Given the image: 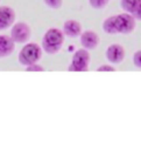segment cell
<instances>
[{"label":"cell","mask_w":141,"mask_h":150,"mask_svg":"<svg viewBox=\"0 0 141 150\" xmlns=\"http://www.w3.org/2000/svg\"><path fill=\"white\" fill-rule=\"evenodd\" d=\"M136 27V20L128 13H119L111 15L103 21V30L110 35H127L131 34Z\"/></svg>","instance_id":"6da1fadb"},{"label":"cell","mask_w":141,"mask_h":150,"mask_svg":"<svg viewBox=\"0 0 141 150\" xmlns=\"http://www.w3.org/2000/svg\"><path fill=\"white\" fill-rule=\"evenodd\" d=\"M64 36L65 35L62 29L56 28V27L49 28L42 38L41 47L43 52L49 55L57 54L64 45Z\"/></svg>","instance_id":"7a4b0ae2"},{"label":"cell","mask_w":141,"mask_h":150,"mask_svg":"<svg viewBox=\"0 0 141 150\" xmlns=\"http://www.w3.org/2000/svg\"><path fill=\"white\" fill-rule=\"evenodd\" d=\"M42 54H43V49L38 43L28 42V43H24V46L20 49L17 60L20 64L28 67L30 64L38 63V61L42 57Z\"/></svg>","instance_id":"3957f363"},{"label":"cell","mask_w":141,"mask_h":150,"mask_svg":"<svg viewBox=\"0 0 141 150\" xmlns=\"http://www.w3.org/2000/svg\"><path fill=\"white\" fill-rule=\"evenodd\" d=\"M90 60H91V56H90L89 50L85 48H79L72 55L71 62L68 67V70H70V71H86V70H89Z\"/></svg>","instance_id":"277c9868"},{"label":"cell","mask_w":141,"mask_h":150,"mask_svg":"<svg viewBox=\"0 0 141 150\" xmlns=\"http://www.w3.org/2000/svg\"><path fill=\"white\" fill-rule=\"evenodd\" d=\"M12 40L15 43H27L31 36V28L27 22L17 21L10 27V35Z\"/></svg>","instance_id":"5b68a950"},{"label":"cell","mask_w":141,"mask_h":150,"mask_svg":"<svg viewBox=\"0 0 141 150\" xmlns=\"http://www.w3.org/2000/svg\"><path fill=\"white\" fill-rule=\"evenodd\" d=\"M105 56H106V60L111 64H119L124 61V59L126 56V50L121 45L112 43L106 48Z\"/></svg>","instance_id":"8992f818"},{"label":"cell","mask_w":141,"mask_h":150,"mask_svg":"<svg viewBox=\"0 0 141 150\" xmlns=\"http://www.w3.org/2000/svg\"><path fill=\"white\" fill-rule=\"evenodd\" d=\"M16 13L10 6H0V30L10 28L15 22Z\"/></svg>","instance_id":"52a82bcc"},{"label":"cell","mask_w":141,"mask_h":150,"mask_svg":"<svg viewBox=\"0 0 141 150\" xmlns=\"http://www.w3.org/2000/svg\"><path fill=\"white\" fill-rule=\"evenodd\" d=\"M79 41H80V45L83 48H85L87 50H92V49L97 48L100 39L94 30L87 29V30L82 32V34L79 35Z\"/></svg>","instance_id":"ba28073f"},{"label":"cell","mask_w":141,"mask_h":150,"mask_svg":"<svg viewBox=\"0 0 141 150\" xmlns=\"http://www.w3.org/2000/svg\"><path fill=\"white\" fill-rule=\"evenodd\" d=\"M120 7L136 21H141V0H120Z\"/></svg>","instance_id":"9c48e42d"},{"label":"cell","mask_w":141,"mask_h":150,"mask_svg":"<svg viewBox=\"0 0 141 150\" xmlns=\"http://www.w3.org/2000/svg\"><path fill=\"white\" fill-rule=\"evenodd\" d=\"M62 30L64 33L65 36L69 38H77L82 34L83 29H82V25L79 23V21L73 20V19H69L63 23Z\"/></svg>","instance_id":"30bf717a"},{"label":"cell","mask_w":141,"mask_h":150,"mask_svg":"<svg viewBox=\"0 0 141 150\" xmlns=\"http://www.w3.org/2000/svg\"><path fill=\"white\" fill-rule=\"evenodd\" d=\"M15 50V42L10 36L0 34V59L7 57Z\"/></svg>","instance_id":"8fae6325"},{"label":"cell","mask_w":141,"mask_h":150,"mask_svg":"<svg viewBox=\"0 0 141 150\" xmlns=\"http://www.w3.org/2000/svg\"><path fill=\"white\" fill-rule=\"evenodd\" d=\"M111 0H89V4L94 9H103L107 6V4Z\"/></svg>","instance_id":"7c38bea8"},{"label":"cell","mask_w":141,"mask_h":150,"mask_svg":"<svg viewBox=\"0 0 141 150\" xmlns=\"http://www.w3.org/2000/svg\"><path fill=\"white\" fill-rule=\"evenodd\" d=\"M43 2L51 9H58L63 5V0H43Z\"/></svg>","instance_id":"4fadbf2b"},{"label":"cell","mask_w":141,"mask_h":150,"mask_svg":"<svg viewBox=\"0 0 141 150\" xmlns=\"http://www.w3.org/2000/svg\"><path fill=\"white\" fill-rule=\"evenodd\" d=\"M133 64H134L136 68H140V69H141V49L136 50V52L133 54Z\"/></svg>","instance_id":"5bb4252c"},{"label":"cell","mask_w":141,"mask_h":150,"mask_svg":"<svg viewBox=\"0 0 141 150\" xmlns=\"http://www.w3.org/2000/svg\"><path fill=\"white\" fill-rule=\"evenodd\" d=\"M26 70L27 71H42V70H44V67L38 64V63H34V64L26 67Z\"/></svg>","instance_id":"9a60e30c"},{"label":"cell","mask_w":141,"mask_h":150,"mask_svg":"<svg viewBox=\"0 0 141 150\" xmlns=\"http://www.w3.org/2000/svg\"><path fill=\"white\" fill-rule=\"evenodd\" d=\"M97 70H98V71H114L115 68L113 67V64L107 63V64H101V66H99V67L97 68Z\"/></svg>","instance_id":"2e32d148"},{"label":"cell","mask_w":141,"mask_h":150,"mask_svg":"<svg viewBox=\"0 0 141 150\" xmlns=\"http://www.w3.org/2000/svg\"><path fill=\"white\" fill-rule=\"evenodd\" d=\"M0 1H1V0H0Z\"/></svg>","instance_id":"e0dca14e"}]
</instances>
